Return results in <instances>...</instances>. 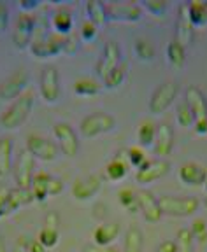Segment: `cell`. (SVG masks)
Instances as JSON below:
<instances>
[{
	"label": "cell",
	"mask_w": 207,
	"mask_h": 252,
	"mask_svg": "<svg viewBox=\"0 0 207 252\" xmlns=\"http://www.w3.org/2000/svg\"><path fill=\"white\" fill-rule=\"evenodd\" d=\"M34 103H35V91L28 90L25 93H21L12 105L5 110L2 118H0V126L4 130H16L23 125L25 121L28 119L30 112L34 109Z\"/></svg>",
	"instance_id": "6da1fadb"
},
{
	"label": "cell",
	"mask_w": 207,
	"mask_h": 252,
	"mask_svg": "<svg viewBox=\"0 0 207 252\" xmlns=\"http://www.w3.org/2000/svg\"><path fill=\"white\" fill-rule=\"evenodd\" d=\"M158 201L162 212L172 217L193 216L200 207V201L193 196H171V194H165Z\"/></svg>",
	"instance_id": "7a4b0ae2"
},
{
	"label": "cell",
	"mask_w": 207,
	"mask_h": 252,
	"mask_svg": "<svg viewBox=\"0 0 207 252\" xmlns=\"http://www.w3.org/2000/svg\"><path fill=\"white\" fill-rule=\"evenodd\" d=\"M177 94H179V83L165 81V83H162L153 91L149 103H147V109L155 116L162 114V112H165L174 103V100L177 98Z\"/></svg>",
	"instance_id": "3957f363"
},
{
	"label": "cell",
	"mask_w": 207,
	"mask_h": 252,
	"mask_svg": "<svg viewBox=\"0 0 207 252\" xmlns=\"http://www.w3.org/2000/svg\"><path fill=\"white\" fill-rule=\"evenodd\" d=\"M116 128V119L107 112H95L81 121L79 131L84 138H95L99 135L109 133Z\"/></svg>",
	"instance_id": "277c9868"
},
{
	"label": "cell",
	"mask_w": 207,
	"mask_h": 252,
	"mask_svg": "<svg viewBox=\"0 0 207 252\" xmlns=\"http://www.w3.org/2000/svg\"><path fill=\"white\" fill-rule=\"evenodd\" d=\"M109 21H125V23H136L140 21L144 11L137 2H107L105 4Z\"/></svg>",
	"instance_id": "5b68a950"
},
{
	"label": "cell",
	"mask_w": 207,
	"mask_h": 252,
	"mask_svg": "<svg viewBox=\"0 0 207 252\" xmlns=\"http://www.w3.org/2000/svg\"><path fill=\"white\" fill-rule=\"evenodd\" d=\"M39 91L46 103H56L60 98V75L53 65L44 67L40 72Z\"/></svg>",
	"instance_id": "8992f818"
},
{
	"label": "cell",
	"mask_w": 207,
	"mask_h": 252,
	"mask_svg": "<svg viewBox=\"0 0 207 252\" xmlns=\"http://www.w3.org/2000/svg\"><path fill=\"white\" fill-rule=\"evenodd\" d=\"M27 151L40 161H55L60 156V147L53 140L39 135H30L27 138Z\"/></svg>",
	"instance_id": "52a82bcc"
},
{
	"label": "cell",
	"mask_w": 207,
	"mask_h": 252,
	"mask_svg": "<svg viewBox=\"0 0 207 252\" xmlns=\"http://www.w3.org/2000/svg\"><path fill=\"white\" fill-rule=\"evenodd\" d=\"M35 18L34 14H23L21 12L18 16L16 25H14V32H12V44L16 49H27L32 46V35L35 32Z\"/></svg>",
	"instance_id": "ba28073f"
},
{
	"label": "cell",
	"mask_w": 207,
	"mask_h": 252,
	"mask_svg": "<svg viewBox=\"0 0 207 252\" xmlns=\"http://www.w3.org/2000/svg\"><path fill=\"white\" fill-rule=\"evenodd\" d=\"M123 62V58H121V47L118 42H114V40H107L105 42V46H104V51H102V56L99 58V62H97V75H99L100 79H105V75L109 74V72L114 70L120 63Z\"/></svg>",
	"instance_id": "9c48e42d"
},
{
	"label": "cell",
	"mask_w": 207,
	"mask_h": 252,
	"mask_svg": "<svg viewBox=\"0 0 207 252\" xmlns=\"http://www.w3.org/2000/svg\"><path fill=\"white\" fill-rule=\"evenodd\" d=\"M64 49H65V35H58V33H53V35L34 40L32 46H30V53L39 60L56 56L58 53L64 51Z\"/></svg>",
	"instance_id": "30bf717a"
},
{
	"label": "cell",
	"mask_w": 207,
	"mask_h": 252,
	"mask_svg": "<svg viewBox=\"0 0 207 252\" xmlns=\"http://www.w3.org/2000/svg\"><path fill=\"white\" fill-rule=\"evenodd\" d=\"M53 133H55V138L58 140V147H60L65 156L74 158L79 153V138H77L76 131L69 123H56L53 126Z\"/></svg>",
	"instance_id": "8fae6325"
},
{
	"label": "cell",
	"mask_w": 207,
	"mask_h": 252,
	"mask_svg": "<svg viewBox=\"0 0 207 252\" xmlns=\"http://www.w3.org/2000/svg\"><path fill=\"white\" fill-rule=\"evenodd\" d=\"M34 168H35V158L28 153L27 149H23L18 156V161L14 165V182H16V188H25L30 189L34 179Z\"/></svg>",
	"instance_id": "7c38bea8"
},
{
	"label": "cell",
	"mask_w": 207,
	"mask_h": 252,
	"mask_svg": "<svg viewBox=\"0 0 207 252\" xmlns=\"http://www.w3.org/2000/svg\"><path fill=\"white\" fill-rule=\"evenodd\" d=\"M30 75L25 68H20L12 75H9L4 83L0 84V100H16L21 93H25V88L28 86Z\"/></svg>",
	"instance_id": "4fadbf2b"
},
{
	"label": "cell",
	"mask_w": 207,
	"mask_h": 252,
	"mask_svg": "<svg viewBox=\"0 0 207 252\" xmlns=\"http://www.w3.org/2000/svg\"><path fill=\"white\" fill-rule=\"evenodd\" d=\"M195 39V27L191 23L190 14H188V2L179 4L177 9V20H175V39L181 46L190 47Z\"/></svg>",
	"instance_id": "5bb4252c"
},
{
	"label": "cell",
	"mask_w": 207,
	"mask_h": 252,
	"mask_svg": "<svg viewBox=\"0 0 207 252\" xmlns=\"http://www.w3.org/2000/svg\"><path fill=\"white\" fill-rule=\"evenodd\" d=\"M169 172H171V163H169L167 159H162V158L151 159V161L147 159L146 165H142L137 170L136 181L139 182V184H149V182H155V181H158V179L165 177Z\"/></svg>",
	"instance_id": "9a60e30c"
},
{
	"label": "cell",
	"mask_w": 207,
	"mask_h": 252,
	"mask_svg": "<svg viewBox=\"0 0 207 252\" xmlns=\"http://www.w3.org/2000/svg\"><path fill=\"white\" fill-rule=\"evenodd\" d=\"M137 198H139V209H140V212H142L144 219H146L147 222H158V220L162 219V216H164V212L160 209L158 198H156L151 191H146V189L139 191Z\"/></svg>",
	"instance_id": "2e32d148"
},
{
	"label": "cell",
	"mask_w": 207,
	"mask_h": 252,
	"mask_svg": "<svg viewBox=\"0 0 207 252\" xmlns=\"http://www.w3.org/2000/svg\"><path fill=\"white\" fill-rule=\"evenodd\" d=\"M100 186H102L100 175H88V177L77 179L72 186V196L79 201H88L99 193Z\"/></svg>",
	"instance_id": "e0dca14e"
},
{
	"label": "cell",
	"mask_w": 207,
	"mask_h": 252,
	"mask_svg": "<svg viewBox=\"0 0 207 252\" xmlns=\"http://www.w3.org/2000/svg\"><path fill=\"white\" fill-rule=\"evenodd\" d=\"M179 179L183 184L200 188L207 181V170L202 165H199V163H184L179 168Z\"/></svg>",
	"instance_id": "ac0fdd59"
},
{
	"label": "cell",
	"mask_w": 207,
	"mask_h": 252,
	"mask_svg": "<svg viewBox=\"0 0 207 252\" xmlns=\"http://www.w3.org/2000/svg\"><path fill=\"white\" fill-rule=\"evenodd\" d=\"M155 154H158L160 158L169 156L172 153L174 147V131H172L171 125L162 123L156 126V137H155Z\"/></svg>",
	"instance_id": "d6986e66"
},
{
	"label": "cell",
	"mask_w": 207,
	"mask_h": 252,
	"mask_svg": "<svg viewBox=\"0 0 207 252\" xmlns=\"http://www.w3.org/2000/svg\"><path fill=\"white\" fill-rule=\"evenodd\" d=\"M184 102L188 103V107L191 109L195 119H206L207 118V98L206 94L199 90L197 86H190L186 90V100Z\"/></svg>",
	"instance_id": "ffe728a7"
},
{
	"label": "cell",
	"mask_w": 207,
	"mask_h": 252,
	"mask_svg": "<svg viewBox=\"0 0 207 252\" xmlns=\"http://www.w3.org/2000/svg\"><path fill=\"white\" fill-rule=\"evenodd\" d=\"M121 231V226L118 222H109V224H100L97 226V229L93 231V240H95L97 245H111L112 242L118 238Z\"/></svg>",
	"instance_id": "44dd1931"
},
{
	"label": "cell",
	"mask_w": 207,
	"mask_h": 252,
	"mask_svg": "<svg viewBox=\"0 0 207 252\" xmlns=\"http://www.w3.org/2000/svg\"><path fill=\"white\" fill-rule=\"evenodd\" d=\"M12 170V140L0 137V179L7 177Z\"/></svg>",
	"instance_id": "7402d4cb"
},
{
	"label": "cell",
	"mask_w": 207,
	"mask_h": 252,
	"mask_svg": "<svg viewBox=\"0 0 207 252\" xmlns=\"http://www.w3.org/2000/svg\"><path fill=\"white\" fill-rule=\"evenodd\" d=\"M144 249V233L139 226H130L125 233L123 252H142Z\"/></svg>",
	"instance_id": "603a6c76"
},
{
	"label": "cell",
	"mask_w": 207,
	"mask_h": 252,
	"mask_svg": "<svg viewBox=\"0 0 207 252\" xmlns=\"http://www.w3.org/2000/svg\"><path fill=\"white\" fill-rule=\"evenodd\" d=\"M167 62L172 68L181 70L186 65V47L181 46L177 40H172L167 46Z\"/></svg>",
	"instance_id": "cb8c5ba5"
},
{
	"label": "cell",
	"mask_w": 207,
	"mask_h": 252,
	"mask_svg": "<svg viewBox=\"0 0 207 252\" xmlns=\"http://www.w3.org/2000/svg\"><path fill=\"white\" fill-rule=\"evenodd\" d=\"M34 201V194L30 189L25 188H14L11 189V196H9V203H7V212H14L16 209L23 207V205H28Z\"/></svg>",
	"instance_id": "d4e9b609"
},
{
	"label": "cell",
	"mask_w": 207,
	"mask_h": 252,
	"mask_svg": "<svg viewBox=\"0 0 207 252\" xmlns=\"http://www.w3.org/2000/svg\"><path fill=\"white\" fill-rule=\"evenodd\" d=\"M49 173L39 172L34 175L32 179V186H30V191L34 194V200L37 201H44L46 198L49 196Z\"/></svg>",
	"instance_id": "484cf974"
},
{
	"label": "cell",
	"mask_w": 207,
	"mask_h": 252,
	"mask_svg": "<svg viewBox=\"0 0 207 252\" xmlns=\"http://www.w3.org/2000/svg\"><path fill=\"white\" fill-rule=\"evenodd\" d=\"M72 23H74V18H72L70 11H67V9H60V11H56L53 14L51 25L58 35L67 37V33L72 30Z\"/></svg>",
	"instance_id": "4316f807"
},
{
	"label": "cell",
	"mask_w": 207,
	"mask_h": 252,
	"mask_svg": "<svg viewBox=\"0 0 207 252\" xmlns=\"http://www.w3.org/2000/svg\"><path fill=\"white\" fill-rule=\"evenodd\" d=\"M86 14L88 21H92L95 27H102V25L107 23V12H105V4L104 2H86Z\"/></svg>",
	"instance_id": "83f0119b"
},
{
	"label": "cell",
	"mask_w": 207,
	"mask_h": 252,
	"mask_svg": "<svg viewBox=\"0 0 207 252\" xmlns=\"http://www.w3.org/2000/svg\"><path fill=\"white\" fill-rule=\"evenodd\" d=\"M188 14H190L193 27L207 25V2H202V0L188 2Z\"/></svg>",
	"instance_id": "f1b7e54d"
},
{
	"label": "cell",
	"mask_w": 207,
	"mask_h": 252,
	"mask_svg": "<svg viewBox=\"0 0 207 252\" xmlns=\"http://www.w3.org/2000/svg\"><path fill=\"white\" fill-rule=\"evenodd\" d=\"M134 53H136L137 60L142 63H149L155 60V46L151 44V40L144 39V37H139L134 42Z\"/></svg>",
	"instance_id": "f546056e"
},
{
	"label": "cell",
	"mask_w": 207,
	"mask_h": 252,
	"mask_svg": "<svg viewBox=\"0 0 207 252\" xmlns=\"http://www.w3.org/2000/svg\"><path fill=\"white\" fill-rule=\"evenodd\" d=\"M127 68H128L127 62H121L114 70L105 75V79L102 81L104 83L102 86L107 88V90H116L118 86H121L125 83V79H127Z\"/></svg>",
	"instance_id": "4dcf8cb0"
},
{
	"label": "cell",
	"mask_w": 207,
	"mask_h": 252,
	"mask_svg": "<svg viewBox=\"0 0 207 252\" xmlns=\"http://www.w3.org/2000/svg\"><path fill=\"white\" fill-rule=\"evenodd\" d=\"M102 84H99L93 79H77L74 83V93L79 96H93L102 91Z\"/></svg>",
	"instance_id": "1f68e13d"
},
{
	"label": "cell",
	"mask_w": 207,
	"mask_h": 252,
	"mask_svg": "<svg viewBox=\"0 0 207 252\" xmlns=\"http://www.w3.org/2000/svg\"><path fill=\"white\" fill-rule=\"evenodd\" d=\"M140 9L153 16V18H165L169 11V4L164 0H142L139 2Z\"/></svg>",
	"instance_id": "d6a6232c"
},
{
	"label": "cell",
	"mask_w": 207,
	"mask_h": 252,
	"mask_svg": "<svg viewBox=\"0 0 207 252\" xmlns=\"http://www.w3.org/2000/svg\"><path fill=\"white\" fill-rule=\"evenodd\" d=\"M125 175H127V165L121 161L120 158H114V159H111L107 163V166H105V179L118 182L121 179H125Z\"/></svg>",
	"instance_id": "836d02e7"
},
{
	"label": "cell",
	"mask_w": 207,
	"mask_h": 252,
	"mask_svg": "<svg viewBox=\"0 0 207 252\" xmlns=\"http://www.w3.org/2000/svg\"><path fill=\"white\" fill-rule=\"evenodd\" d=\"M118 196H120V203L125 207V210H128L130 214L140 212V209H139V198H137L136 191H132V189L125 188V189H121Z\"/></svg>",
	"instance_id": "e575fe53"
},
{
	"label": "cell",
	"mask_w": 207,
	"mask_h": 252,
	"mask_svg": "<svg viewBox=\"0 0 207 252\" xmlns=\"http://www.w3.org/2000/svg\"><path fill=\"white\" fill-rule=\"evenodd\" d=\"M155 137H156V126L153 123H144L140 125L139 131H137V140L142 147H149L155 144Z\"/></svg>",
	"instance_id": "d590c367"
},
{
	"label": "cell",
	"mask_w": 207,
	"mask_h": 252,
	"mask_svg": "<svg viewBox=\"0 0 207 252\" xmlns=\"http://www.w3.org/2000/svg\"><path fill=\"white\" fill-rule=\"evenodd\" d=\"M193 235L188 228H181L177 231V236H175V247H177V252H191L193 251Z\"/></svg>",
	"instance_id": "8d00e7d4"
},
{
	"label": "cell",
	"mask_w": 207,
	"mask_h": 252,
	"mask_svg": "<svg viewBox=\"0 0 207 252\" xmlns=\"http://www.w3.org/2000/svg\"><path fill=\"white\" fill-rule=\"evenodd\" d=\"M175 119H177V123H179L181 126H184V128H188V126H195V121H197L186 102L179 103L177 112H175Z\"/></svg>",
	"instance_id": "74e56055"
},
{
	"label": "cell",
	"mask_w": 207,
	"mask_h": 252,
	"mask_svg": "<svg viewBox=\"0 0 207 252\" xmlns=\"http://www.w3.org/2000/svg\"><path fill=\"white\" fill-rule=\"evenodd\" d=\"M37 240H39L46 249H51L58 244V231L49 229V228H42L39 233V236H37Z\"/></svg>",
	"instance_id": "f35d334b"
},
{
	"label": "cell",
	"mask_w": 207,
	"mask_h": 252,
	"mask_svg": "<svg viewBox=\"0 0 207 252\" xmlns=\"http://www.w3.org/2000/svg\"><path fill=\"white\" fill-rule=\"evenodd\" d=\"M191 235H193V238H195L197 242H200V244H204V242H207V224L204 219H195L193 222H191V228H190Z\"/></svg>",
	"instance_id": "ab89813d"
},
{
	"label": "cell",
	"mask_w": 207,
	"mask_h": 252,
	"mask_svg": "<svg viewBox=\"0 0 207 252\" xmlns=\"http://www.w3.org/2000/svg\"><path fill=\"white\" fill-rule=\"evenodd\" d=\"M127 156H128V161L132 163V165L136 166L137 170L140 168L142 165H146L147 159H146V154L142 153V151L139 149V147H132V149L127 151Z\"/></svg>",
	"instance_id": "60d3db41"
},
{
	"label": "cell",
	"mask_w": 207,
	"mask_h": 252,
	"mask_svg": "<svg viewBox=\"0 0 207 252\" xmlns=\"http://www.w3.org/2000/svg\"><path fill=\"white\" fill-rule=\"evenodd\" d=\"M97 32H99V27L92 23V21H84L81 25V39L83 40H93L97 37Z\"/></svg>",
	"instance_id": "b9f144b4"
},
{
	"label": "cell",
	"mask_w": 207,
	"mask_h": 252,
	"mask_svg": "<svg viewBox=\"0 0 207 252\" xmlns=\"http://www.w3.org/2000/svg\"><path fill=\"white\" fill-rule=\"evenodd\" d=\"M49 196H55V194L62 193L64 191V182H62V179L55 177V175H49Z\"/></svg>",
	"instance_id": "7bdbcfd3"
},
{
	"label": "cell",
	"mask_w": 207,
	"mask_h": 252,
	"mask_svg": "<svg viewBox=\"0 0 207 252\" xmlns=\"http://www.w3.org/2000/svg\"><path fill=\"white\" fill-rule=\"evenodd\" d=\"M7 23H9V7L0 2V35L7 30Z\"/></svg>",
	"instance_id": "ee69618b"
},
{
	"label": "cell",
	"mask_w": 207,
	"mask_h": 252,
	"mask_svg": "<svg viewBox=\"0 0 207 252\" xmlns=\"http://www.w3.org/2000/svg\"><path fill=\"white\" fill-rule=\"evenodd\" d=\"M79 49V37L76 35H67L65 37V53H74Z\"/></svg>",
	"instance_id": "f6af8a7d"
},
{
	"label": "cell",
	"mask_w": 207,
	"mask_h": 252,
	"mask_svg": "<svg viewBox=\"0 0 207 252\" xmlns=\"http://www.w3.org/2000/svg\"><path fill=\"white\" fill-rule=\"evenodd\" d=\"M58 226H60V216L56 212H51L48 214V217H46V224H44V228H49V229H55V231H58Z\"/></svg>",
	"instance_id": "bcb514c9"
},
{
	"label": "cell",
	"mask_w": 207,
	"mask_h": 252,
	"mask_svg": "<svg viewBox=\"0 0 207 252\" xmlns=\"http://www.w3.org/2000/svg\"><path fill=\"white\" fill-rule=\"evenodd\" d=\"M40 5V2H18V9H20L23 14H32L30 11H35L37 7Z\"/></svg>",
	"instance_id": "7dc6e473"
},
{
	"label": "cell",
	"mask_w": 207,
	"mask_h": 252,
	"mask_svg": "<svg viewBox=\"0 0 207 252\" xmlns=\"http://www.w3.org/2000/svg\"><path fill=\"white\" fill-rule=\"evenodd\" d=\"M83 252H118V249L111 247V245H105V247H102V245H88V247L83 249Z\"/></svg>",
	"instance_id": "c3c4849f"
},
{
	"label": "cell",
	"mask_w": 207,
	"mask_h": 252,
	"mask_svg": "<svg viewBox=\"0 0 207 252\" xmlns=\"http://www.w3.org/2000/svg\"><path fill=\"white\" fill-rule=\"evenodd\" d=\"M155 252H177V247H175L174 240H165L156 247Z\"/></svg>",
	"instance_id": "681fc988"
},
{
	"label": "cell",
	"mask_w": 207,
	"mask_h": 252,
	"mask_svg": "<svg viewBox=\"0 0 207 252\" xmlns=\"http://www.w3.org/2000/svg\"><path fill=\"white\" fill-rule=\"evenodd\" d=\"M27 247H28V252H46V247H44L37 238L27 240Z\"/></svg>",
	"instance_id": "f907efd6"
},
{
	"label": "cell",
	"mask_w": 207,
	"mask_h": 252,
	"mask_svg": "<svg viewBox=\"0 0 207 252\" xmlns=\"http://www.w3.org/2000/svg\"><path fill=\"white\" fill-rule=\"evenodd\" d=\"M9 196H11V189L5 188V186H0V205H2V207H4L5 210H7Z\"/></svg>",
	"instance_id": "816d5d0a"
},
{
	"label": "cell",
	"mask_w": 207,
	"mask_h": 252,
	"mask_svg": "<svg viewBox=\"0 0 207 252\" xmlns=\"http://www.w3.org/2000/svg\"><path fill=\"white\" fill-rule=\"evenodd\" d=\"M195 131L199 135H207V118L206 119H199V121H195Z\"/></svg>",
	"instance_id": "f5cc1de1"
},
{
	"label": "cell",
	"mask_w": 207,
	"mask_h": 252,
	"mask_svg": "<svg viewBox=\"0 0 207 252\" xmlns=\"http://www.w3.org/2000/svg\"><path fill=\"white\" fill-rule=\"evenodd\" d=\"M12 252H28L27 240H25V238H20V240L14 244V249H12Z\"/></svg>",
	"instance_id": "db71d44e"
},
{
	"label": "cell",
	"mask_w": 207,
	"mask_h": 252,
	"mask_svg": "<svg viewBox=\"0 0 207 252\" xmlns=\"http://www.w3.org/2000/svg\"><path fill=\"white\" fill-rule=\"evenodd\" d=\"M105 214H107V207L104 203H99V205H95V212H93V216L97 217V219H100V217H105Z\"/></svg>",
	"instance_id": "11a10c76"
},
{
	"label": "cell",
	"mask_w": 207,
	"mask_h": 252,
	"mask_svg": "<svg viewBox=\"0 0 207 252\" xmlns=\"http://www.w3.org/2000/svg\"><path fill=\"white\" fill-rule=\"evenodd\" d=\"M0 252H7V249H5L4 240H2V236H0Z\"/></svg>",
	"instance_id": "9f6ffc18"
},
{
	"label": "cell",
	"mask_w": 207,
	"mask_h": 252,
	"mask_svg": "<svg viewBox=\"0 0 207 252\" xmlns=\"http://www.w3.org/2000/svg\"><path fill=\"white\" fill-rule=\"evenodd\" d=\"M5 214H7V210H5L4 207H2V205H0V217H4Z\"/></svg>",
	"instance_id": "6f0895ef"
},
{
	"label": "cell",
	"mask_w": 207,
	"mask_h": 252,
	"mask_svg": "<svg viewBox=\"0 0 207 252\" xmlns=\"http://www.w3.org/2000/svg\"><path fill=\"white\" fill-rule=\"evenodd\" d=\"M204 205L207 207V194H206V198H204Z\"/></svg>",
	"instance_id": "680465c9"
},
{
	"label": "cell",
	"mask_w": 207,
	"mask_h": 252,
	"mask_svg": "<svg viewBox=\"0 0 207 252\" xmlns=\"http://www.w3.org/2000/svg\"><path fill=\"white\" fill-rule=\"evenodd\" d=\"M204 188H206V193H207V181H206V184H204Z\"/></svg>",
	"instance_id": "91938a15"
}]
</instances>
